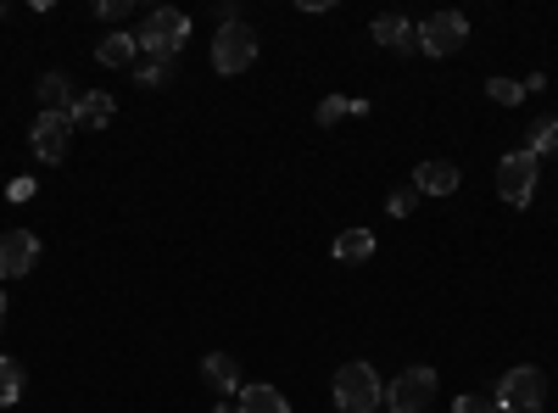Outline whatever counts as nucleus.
Wrapping results in <instances>:
<instances>
[{"label": "nucleus", "mask_w": 558, "mask_h": 413, "mask_svg": "<svg viewBox=\"0 0 558 413\" xmlns=\"http://www.w3.org/2000/svg\"><path fill=\"white\" fill-rule=\"evenodd\" d=\"M330 391H336V408H341V413H375V408H386V386H380V375H375V363H363V357L341 363L336 380H330Z\"/></svg>", "instance_id": "nucleus-1"}, {"label": "nucleus", "mask_w": 558, "mask_h": 413, "mask_svg": "<svg viewBox=\"0 0 558 413\" xmlns=\"http://www.w3.org/2000/svg\"><path fill=\"white\" fill-rule=\"evenodd\" d=\"M140 57H179V45H191V17L179 7H157L140 17Z\"/></svg>", "instance_id": "nucleus-2"}, {"label": "nucleus", "mask_w": 558, "mask_h": 413, "mask_svg": "<svg viewBox=\"0 0 558 413\" xmlns=\"http://www.w3.org/2000/svg\"><path fill=\"white\" fill-rule=\"evenodd\" d=\"M502 413H542L547 408V375L531 369V363H520V369H508L497 380V397H492Z\"/></svg>", "instance_id": "nucleus-3"}, {"label": "nucleus", "mask_w": 558, "mask_h": 413, "mask_svg": "<svg viewBox=\"0 0 558 413\" xmlns=\"http://www.w3.org/2000/svg\"><path fill=\"white\" fill-rule=\"evenodd\" d=\"M536 179H542V162L531 151H502V162H497V196L508 207L525 212L536 202Z\"/></svg>", "instance_id": "nucleus-4"}, {"label": "nucleus", "mask_w": 558, "mask_h": 413, "mask_svg": "<svg viewBox=\"0 0 558 413\" xmlns=\"http://www.w3.org/2000/svg\"><path fill=\"white\" fill-rule=\"evenodd\" d=\"M436 391H441V380H436V369H402L391 386H386V413H425L430 402H436Z\"/></svg>", "instance_id": "nucleus-5"}, {"label": "nucleus", "mask_w": 558, "mask_h": 413, "mask_svg": "<svg viewBox=\"0 0 558 413\" xmlns=\"http://www.w3.org/2000/svg\"><path fill=\"white\" fill-rule=\"evenodd\" d=\"M252 62H257V28H252V23L218 28V39H213V68L229 78V73H246Z\"/></svg>", "instance_id": "nucleus-6"}, {"label": "nucleus", "mask_w": 558, "mask_h": 413, "mask_svg": "<svg viewBox=\"0 0 558 413\" xmlns=\"http://www.w3.org/2000/svg\"><path fill=\"white\" fill-rule=\"evenodd\" d=\"M463 39H470V17L463 12H430L418 23V51L425 57H452L463 51Z\"/></svg>", "instance_id": "nucleus-7"}, {"label": "nucleus", "mask_w": 558, "mask_h": 413, "mask_svg": "<svg viewBox=\"0 0 558 413\" xmlns=\"http://www.w3.org/2000/svg\"><path fill=\"white\" fill-rule=\"evenodd\" d=\"M28 146H34L39 162H62L68 146H73V118H62V112H39L34 129H28Z\"/></svg>", "instance_id": "nucleus-8"}, {"label": "nucleus", "mask_w": 558, "mask_h": 413, "mask_svg": "<svg viewBox=\"0 0 558 413\" xmlns=\"http://www.w3.org/2000/svg\"><path fill=\"white\" fill-rule=\"evenodd\" d=\"M34 263H39V235L34 229H7L0 235V280H23Z\"/></svg>", "instance_id": "nucleus-9"}, {"label": "nucleus", "mask_w": 558, "mask_h": 413, "mask_svg": "<svg viewBox=\"0 0 558 413\" xmlns=\"http://www.w3.org/2000/svg\"><path fill=\"white\" fill-rule=\"evenodd\" d=\"M458 185H463L458 162H441V157H430V162H418V168H413V191H418V196H452Z\"/></svg>", "instance_id": "nucleus-10"}, {"label": "nucleus", "mask_w": 558, "mask_h": 413, "mask_svg": "<svg viewBox=\"0 0 558 413\" xmlns=\"http://www.w3.org/2000/svg\"><path fill=\"white\" fill-rule=\"evenodd\" d=\"M202 380L213 386V391H223V397H241V357H229V352H207L202 357Z\"/></svg>", "instance_id": "nucleus-11"}, {"label": "nucleus", "mask_w": 558, "mask_h": 413, "mask_svg": "<svg viewBox=\"0 0 558 413\" xmlns=\"http://www.w3.org/2000/svg\"><path fill=\"white\" fill-rule=\"evenodd\" d=\"M118 118V101L107 96V89H84V96L73 101V129H107Z\"/></svg>", "instance_id": "nucleus-12"}, {"label": "nucleus", "mask_w": 558, "mask_h": 413, "mask_svg": "<svg viewBox=\"0 0 558 413\" xmlns=\"http://www.w3.org/2000/svg\"><path fill=\"white\" fill-rule=\"evenodd\" d=\"M375 45H386V51L408 57V51H418V28H413L408 17L386 12V17H375Z\"/></svg>", "instance_id": "nucleus-13"}, {"label": "nucleus", "mask_w": 558, "mask_h": 413, "mask_svg": "<svg viewBox=\"0 0 558 413\" xmlns=\"http://www.w3.org/2000/svg\"><path fill=\"white\" fill-rule=\"evenodd\" d=\"M34 96H39V112H62V118H73V84H68V73H39V84H34Z\"/></svg>", "instance_id": "nucleus-14"}, {"label": "nucleus", "mask_w": 558, "mask_h": 413, "mask_svg": "<svg viewBox=\"0 0 558 413\" xmlns=\"http://www.w3.org/2000/svg\"><path fill=\"white\" fill-rule=\"evenodd\" d=\"M375 252H380L375 229H341V235H336V246H330V257H336V263H368Z\"/></svg>", "instance_id": "nucleus-15"}, {"label": "nucleus", "mask_w": 558, "mask_h": 413, "mask_svg": "<svg viewBox=\"0 0 558 413\" xmlns=\"http://www.w3.org/2000/svg\"><path fill=\"white\" fill-rule=\"evenodd\" d=\"M129 73H134L140 89H168V84L179 78V57H140Z\"/></svg>", "instance_id": "nucleus-16"}, {"label": "nucleus", "mask_w": 558, "mask_h": 413, "mask_svg": "<svg viewBox=\"0 0 558 413\" xmlns=\"http://www.w3.org/2000/svg\"><path fill=\"white\" fill-rule=\"evenodd\" d=\"M235 408L241 413H291V402H286V391L279 386H241V397H235Z\"/></svg>", "instance_id": "nucleus-17"}, {"label": "nucleus", "mask_w": 558, "mask_h": 413, "mask_svg": "<svg viewBox=\"0 0 558 413\" xmlns=\"http://www.w3.org/2000/svg\"><path fill=\"white\" fill-rule=\"evenodd\" d=\"M96 57H101V68H134V62H140V39L123 34V28H112V34L96 45Z\"/></svg>", "instance_id": "nucleus-18"}, {"label": "nucleus", "mask_w": 558, "mask_h": 413, "mask_svg": "<svg viewBox=\"0 0 558 413\" xmlns=\"http://www.w3.org/2000/svg\"><path fill=\"white\" fill-rule=\"evenodd\" d=\"M23 391H28V375H23V363H17V357H0V408L23 402Z\"/></svg>", "instance_id": "nucleus-19"}, {"label": "nucleus", "mask_w": 558, "mask_h": 413, "mask_svg": "<svg viewBox=\"0 0 558 413\" xmlns=\"http://www.w3.org/2000/svg\"><path fill=\"white\" fill-rule=\"evenodd\" d=\"M536 162L547 157V151H558V118H542V123H531V146H525Z\"/></svg>", "instance_id": "nucleus-20"}, {"label": "nucleus", "mask_w": 558, "mask_h": 413, "mask_svg": "<svg viewBox=\"0 0 558 413\" xmlns=\"http://www.w3.org/2000/svg\"><path fill=\"white\" fill-rule=\"evenodd\" d=\"M486 96H492L497 107H520V101H525V84H520V78H492Z\"/></svg>", "instance_id": "nucleus-21"}, {"label": "nucleus", "mask_w": 558, "mask_h": 413, "mask_svg": "<svg viewBox=\"0 0 558 413\" xmlns=\"http://www.w3.org/2000/svg\"><path fill=\"white\" fill-rule=\"evenodd\" d=\"M313 118H318L324 129H330V123H341V118H352V101H347V96H324Z\"/></svg>", "instance_id": "nucleus-22"}, {"label": "nucleus", "mask_w": 558, "mask_h": 413, "mask_svg": "<svg viewBox=\"0 0 558 413\" xmlns=\"http://www.w3.org/2000/svg\"><path fill=\"white\" fill-rule=\"evenodd\" d=\"M413 202H418V191H413V179H408V185H397V191L386 196V212H391V218H408Z\"/></svg>", "instance_id": "nucleus-23"}, {"label": "nucleus", "mask_w": 558, "mask_h": 413, "mask_svg": "<svg viewBox=\"0 0 558 413\" xmlns=\"http://www.w3.org/2000/svg\"><path fill=\"white\" fill-rule=\"evenodd\" d=\"M452 413H502L492 397H475V391H463L458 402H452Z\"/></svg>", "instance_id": "nucleus-24"}, {"label": "nucleus", "mask_w": 558, "mask_h": 413, "mask_svg": "<svg viewBox=\"0 0 558 413\" xmlns=\"http://www.w3.org/2000/svg\"><path fill=\"white\" fill-rule=\"evenodd\" d=\"M134 7H129V0H96V17H107V23H123Z\"/></svg>", "instance_id": "nucleus-25"}, {"label": "nucleus", "mask_w": 558, "mask_h": 413, "mask_svg": "<svg viewBox=\"0 0 558 413\" xmlns=\"http://www.w3.org/2000/svg\"><path fill=\"white\" fill-rule=\"evenodd\" d=\"M213 17H218V28H229V23H246V17H241V7H235V0H223V7H218Z\"/></svg>", "instance_id": "nucleus-26"}, {"label": "nucleus", "mask_w": 558, "mask_h": 413, "mask_svg": "<svg viewBox=\"0 0 558 413\" xmlns=\"http://www.w3.org/2000/svg\"><path fill=\"white\" fill-rule=\"evenodd\" d=\"M0 330H7V296H0Z\"/></svg>", "instance_id": "nucleus-27"}]
</instances>
